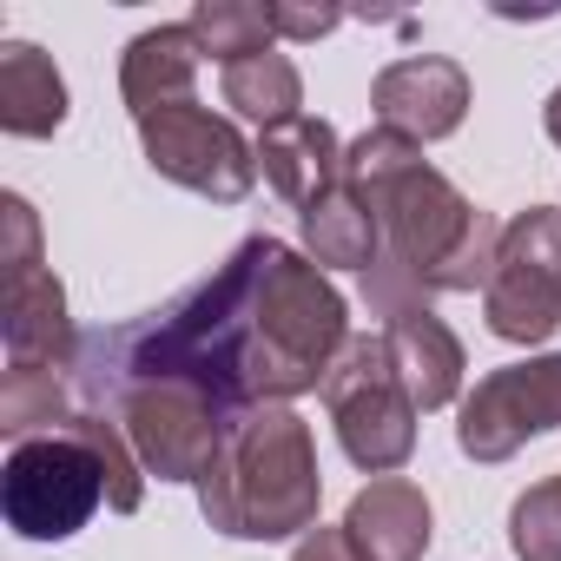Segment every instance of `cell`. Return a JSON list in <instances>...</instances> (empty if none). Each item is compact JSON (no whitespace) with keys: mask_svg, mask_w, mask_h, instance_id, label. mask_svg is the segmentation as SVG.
I'll return each mask as SVG.
<instances>
[{"mask_svg":"<svg viewBox=\"0 0 561 561\" xmlns=\"http://www.w3.org/2000/svg\"><path fill=\"white\" fill-rule=\"evenodd\" d=\"M344 344L351 318L324 264L257 231L165 311L119 331H93L80 344L73 390L80 410H113L126 390L179 383L198 390L225 423H238L251 410L324 390Z\"/></svg>","mask_w":561,"mask_h":561,"instance_id":"1","label":"cell"},{"mask_svg":"<svg viewBox=\"0 0 561 561\" xmlns=\"http://www.w3.org/2000/svg\"><path fill=\"white\" fill-rule=\"evenodd\" d=\"M344 185L377 218V264L364 271V305L377 318H397L410 305L489 285L502 225L482 205H469L423 159L416 139L370 126L364 139L344 146Z\"/></svg>","mask_w":561,"mask_h":561,"instance_id":"2","label":"cell"},{"mask_svg":"<svg viewBox=\"0 0 561 561\" xmlns=\"http://www.w3.org/2000/svg\"><path fill=\"white\" fill-rule=\"evenodd\" d=\"M324 502V469L311 423L291 403H271L231 423L225 449L198 476V508L231 541H285L311 535Z\"/></svg>","mask_w":561,"mask_h":561,"instance_id":"3","label":"cell"},{"mask_svg":"<svg viewBox=\"0 0 561 561\" xmlns=\"http://www.w3.org/2000/svg\"><path fill=\"white\" fill-rule=\"evenodd\" d=\"M324 410H331V430L344 443V456L364 469V476H397L410 456H416V403L390 364V344L383 331L377 337H351L337 370L324 377Z\"/></svg>","mask_w":561,"mask_h":561,"instance_id":"4","label":"cell"},{"mask_svg":"<svg viewBox=\"0 0 561 561\" xmlns=\"http://www.w3.org/2000/svg\"><path fill=\"white\" fill-rule=\"evenodd\" d=\"M106 502V469L93 456V443H80L73 430L14 443L8 469H0V508L21 541H67L93 522V508Z\"/></svg>","mask_w":561,"mask_h":561,"instance_id":"5","label":"cell"},{"mask_svg":"<svg viewBox=\"0 0 561 561\" xmlns=\"http://www.w3.org/2000/svg\"><path fill=\"white\" fill-rule=\"evenodd\" d=\"M482 318L502 344H548L561 331V211L528 205L502 225Z\"/></svg>","mask_w":561,"mask_h":561,"instance_id":"6","label":"cell"},{"mask_svg":"<svg viewBox=\"0 0 561 561\" xmlns=\"http://www.w3.org/2000/svg\"><path fill=\"white\" fill-rule=\"evenodd\" d=\"M139 146H146V165L211 205H238L251 185H257V146H244V133L185 100V106H165V113H146L139 119Z\"/></svg>","mask_w":561,"mask_h":561,"instance_id":"7","label":"cell"},{"mask_svg":"<svg viewBox=\"0 0 561 561\" xmlns=\"http://www.w3.org/2000/svg\"><path fill=\"white\" fill-rule=\"evenodd\" d=\"M548 430H561V351L476 377V390L456 410V449L469 462H508L528 436Z\"/></svg>","mask_w":561,"mask_h":561,"instance_id":"8","label":"cell"},{"mask_svg":"<svg viewBox=\"0 0 561 561\" xmlns=\"http://www.w3.org/2000/svg\"><path fill=\"white\" fill-rule=\"evenodd\" d=\"M133 456L146 476L159 482H198L211 469V456L225 449L231 423L198 397V390H179V383H146V390H126L113 403Z\"/></svg>","mask_w":561,"mask_h":561,"instance_id":"9","label":"cell"},{"mask_svg":"<svg viewBox=\"0 0 561 561\" xmlns=\"http://www.w3.org/2000/svg\"><path fill=\"white\" fill-rule=\"evenodd\" d=\"M370 113L377 126L430 146V139H449L462 119H469V73L443 54H410V60H390L377 80H370Z\"/></svg>","mask_w":561,"mask_h":561,"instance_id":"10","label":"cell"},{"mask_svg":"<svg viewBox=\"0 0 561 561\" xmlns=\"http://www.w3.org/2000/svg\"><path fill=\"white\" fill-rule=\"evenodd\" d=\"M0 337H8V364L14 370H80V331L67 318V291L60 277L41 264V271H21L8 277L0 291Z\"/></svg>","mask_w":561,"mask_h":561,"instance_id":"11","label":"cell"},{"mask_svg":"<svg viewBox=\"0 0 561 561\" xmlns=\"http://www.w3.org/2000/svg\"><path fill=\"white\" fill-rule=\"evenodd\" d=\"M344 535L364 561H423L436 541V515L410 476H370L344 508Z\"/></svg>","mask_w":561,"mask_h":561,"instance_id":"12","label":"cell"},{"mask_svg":"<svg viewBox=\"0 0 561 561\" xmlns=\"http://www.w3.org/2000/svg\"><path fill=\"white\" fill-rule=\"evenodd\" d=\"M383 344H390V364H397V377H403L416 410H443V403L462 397V377H469L462 337L430 305H410V311L383 318Z\"/></svg>","mask_w":561,"mask_h":561,"instance_id":"13","label":"cell"},{"mask_svg":"<svg viewBox=\"0 0 561 561\" xmlns=\"http://www.w3.org/2000/svg\"><path fill=\"white\" fill-rule=\"evenodd\" d=\"M257 172L271 179L277 198H291L298 211L311 198H324L331 185H344V139L331 119H291V126H277L257 139Z\"/></svg>","mask_w":561,"mask_h":561,"instance_id":"14","label":"cell"},{"mask_svg":"<svg viewBox=\"0 0 561 561\" xmlns=\"http://www.w3.org/2000/svg\"><path fill=\"white\" fill-rule=\"evenodd\" d=\"M198 60L205 54H198V41H192L185 21L179 27H146L126 47V60H119V93H126L133 119L165 113V106H185L192 87H198Z\"/></svg>","mask_w":561,"mask_h":561,"instance_id":"15","label":"cell"},{"mask_svg":"<svg viewBox=\"0 0 561 561\" xmlns=\"http://www.w3.org/2000/svg\"><path fill=\"white\" fill-rule=\"evenodd\" d=\"M0 126L14 139H47L67 126V80L34 41L0 47Z\"/></svg>","mask_w":561,"mask_h":561,"instance_id":"16","label":"cell"},{"mask_svg":"<svg viewBox=\"0 0 561 561\" xmlns=\"http://www.w3.org/2000/svg\"><path fill=\"white\" fill-rule=\"evenodd\" d=\"M305 225V257L324 271H370L377 264V218L351 185H331L324 198H311L298 211Z\"/></svg>","mask_w":561,"mask_h":561,"instance_id":"17","label":"cell"},{"mask_svg":"<svg viewBox=\"0 0 561 561\" xmlns=\"http://www.w3.org/2000/svg\"><path fill=\"white\" fill-rule=\"evenodd\" d=\"M225 106H231L238 119L277 133V126L305 119V113H298V106H305V80H298V67H291L285 54H257V60L225 67Z\"/></svg>","mask_w":561,"mask_h":561,"instance_id":"18","label":"cell"},{"mask_svg":"<svg viewBox=\"0 0 561 561\" xmlns=\"http://www.w3.org/2000/svg\"><path fill=\"white\" fill-rule=\"evenodd\" d=\"M73 397H80V390H73L67 370H14V364H8V377H0V430H8L14 443L54 436V430H67V416L80 410Z\"/></svg>","mask_w":561,"mask_h":561,"instance_id":"19","label":"cell"},{"mask_svg":"<svg viewBox=\"0 0 561 561\" xmlns=\"http://www.w3.org/2000/svg\"><path fill=\"white\" fill-rule=\"evenodd\" d=\"M192 41H198V54H211V60H225V67H238V60H257V54H277L271 41V8H257V0H198L192 8Z\"/></svg>","mask_w":561,"mask_h":561,"instance_id":"20","label":"cell"},{"mask_svg":"<svg viewBox=\"0 0 561 561\" xmlns=\"http://www.w3.org/2000/svg\"><path fill=\"white\" fill-rule=\"evenodd\" d=\"M67 430H73L80 443H93V456H100V469H106V508L133 515V508L146 502V469H139V456H133L119 416H113V410H73Z\"/></svg>","mask_w":561,"mask_h":561,"instance_id":"21","label":"cell"},{"mask_svg":"<svg viewBox=\"0 0 561 561\" xmlns=\"http://www.w3.org/2000/svg\"><path fill=\"white\" fill-rule=\"evenodd\" d=\"M508 548L522 561H561V476L535 482L508 508Z\"/></svg>","mask_w":561,"mask_h":561,"instance_id":"22","label":"cell"},{"mask_svg":"<svg viewBox=\"0 0 561 561\" xmlns=\"http://www.w3.org/2000/svg\"><path fill=\"white\" fill-rule=\"evenodd\" d=\"M0 271L21 277V271H41V218L21 192L0 198Z\"/></svg>","mask_w":561,"mask_h":561,"instance_id":"23","label":"cell"},{"mask_svg":"<svg viewBox=\"0 0 561 561\" xmlns=\"http://www.w3.org/2000/svg\"><path fill=\"white\" fill-rule=\"evenodd\" d=\"M291 561H364V554H357V541L344 535V522H337V528H331V522H318L311 535H298V541H291Z\"/></svg>","mask_w":561,"mask_h":561,"instance_id":"24","label":"cell"},{"mask_svg":"<svg viewBox=\"0 0 561 561\" xmlns=\"http://www.w3.org/2000/svg\"><path fill=\"white\" fill-rule=\"evenodd\" d=\"M344 14L337 8H271V34H285V41H324Z\"/></svg>","mask_w":561,"mask_h":561,"instance_id":"25","label":"cell"},{"mask_svg":"<svg viewBox=\"0 0 561 561\" xmlns=\"http://www.w3.org/2000/svg\"><path fill=\"white\" fill-rule=\"evenodd\" d=\"M541 126H548V139H554V146H561V87H554V93H548V106H541Z\"/></svg>","mask_w":561,"mask_h":561,"instance_id":"26","label":"cell"},{"mask_svg":"<svg viewBox=\"0 0 561 561\" xmlns=\"http://www.w3.org/2000/svg\"><path fill=\"white\" fill-rule=\"evenodd\" d=\"M554 211H561V205H554Z\"/></svg>","mask_w":561,"mask_h":561,"instance_id":"27","label":"cell"}]
</instances>
